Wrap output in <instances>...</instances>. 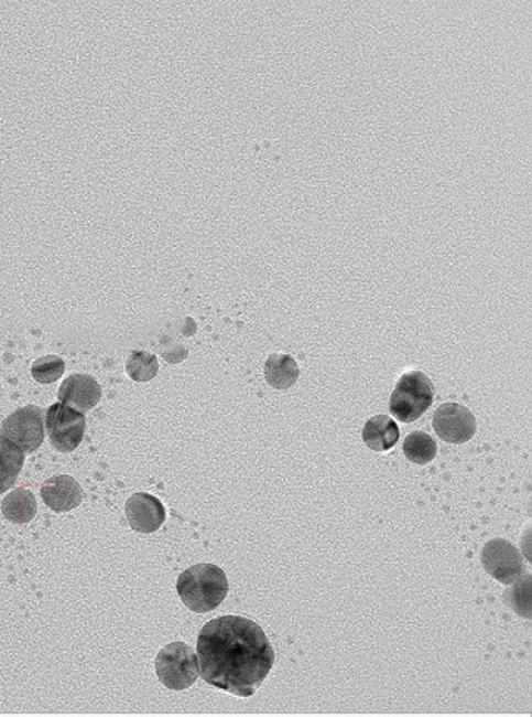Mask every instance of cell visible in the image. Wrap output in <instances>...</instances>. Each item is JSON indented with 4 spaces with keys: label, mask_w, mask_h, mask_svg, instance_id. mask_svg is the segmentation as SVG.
Listing matches in <instances>:
<instances>
[{
    "label": "cell",
    "mask_w": 532,
    "mask_h": 717,
    "mask_svg": "<svg viewBox=\"0 0 532 717\" xmlns=\"http://www.w3.org/2000/svg\"><path fill=\"white\" fill-rule=\"evenodd\" d=\"M197 661L209 686L251 697L268 679L275 654L261 625L241 616H222L200 631Z\"/></svg>",
    "instance_id": "obj_1"
},
{
    "label": "cell",
    "mask_w": 532,
    "mask_h": 717,
    "mask_svg": "<svg viewBox=\"0 0 532 717\" xmlns=\"http://www.w3.org/2000/svg\"><path fill=\"white\" fill-rule=\"evenodd\" d=\"M177 593L184 606L196 614L216 611L229 593L227 576L214 564H197L181 574Z\"/></svg>",
    "instance_id": "obj_2"
},
{
    "label": "cell",
    "mask_w": 532,
    "mask_h": 717,
    "mask_svg": "<svg viewBox=\"0 0 532 717\" xmlns=\"http://www.w3.org/2000/svg\"><path fill=\"white\" fill-rule=\"evenodd\" d=\"M434 385L426 373L409 372L401 376L389 402V410L404 424L420 420L434 402Z\"/></svg>",
    "instance_id": "obj_3"
},
{
    "label": "cell",
    "mask_w": 532,
    "mask_h": 717,
    "mask_svg": "<svg viewBox=\"0 0 532 717\" xmlns=\"http://www.w3.org/2000/svg\"><path fill=\"white\" fill-rule=\"evenodd\" d=\"M155 673L167 689H189L199 677L197 654L186 642H171L159 652L155 659Z\"/></svg>",
    "instance_id": "obj_4"
},
{
    "label": "cell",
    "mask_w": 532,
    "mask_h": 717,
    "mask_svg": "<svg viewBox=\"0 0 532 717\" xmlns=\"http://www.w3.org/2000/svg\"><path fill=\"white\" fill-rule=\"evenodd\" d=\"M45 431L55 450L74 452L83 443L86 434V415L58 402L45 411Z\"/></svg>",
    "instance_id": "obj_5"
},
{
    "label": "cell",
    "mask_w": 532,
    "mask_h": 717,
    "mask_svg": "<svg viewBox=\"0 0 532 717\" xmlns=\"http://www.w3.org/2000/svg\"><path fill=\"white\" fill-rule=\"evenodd\" d=\"M0 435L12 441L24 453H32L42 446L45 435L44 411L35 405L19 408L6 418Z\"/></svg>",
    "instance_id": "obj_6"
},
{
    "label": "cell",
    "mask_w": 532,
    "mask_h": 717,
    "mask_svg": "<svg viewBox=\"0 0 532 717\" xmlns=\"http://www.w3.org/2000/svg\"><path fill=\"white\" fill-rule=\"evenodd\" d=\"M481 560L486 572L504 586H512L528 574L521 552L506 538L489 541L482 548Z\"/></svg>",
    "instance_id": "obj_7"
},
{
    "label": "cell",
    "mask_w": 532,
    "mask_h": 717,
    "mask_svg": "<svg viewBox=\"0 0 532 717\" xmlns=\"http://www.w3.org/2000/svg\"><path fill=\"white\" fill-rule=\"evenodd\" d=\"M433 428L441 440L460 446L475 437L478 427L469 408L459 404H444L434 414Z\"/></svg>",
    "instance_id": "obj_8"
},
{
    "label": "cell",
    "mask_w": 532,
    "mask_h": 717,
    "mask_svg": "<svg viewBox=\"0 0 532 717\" xmlns=\"http://www.w3.org/2000/svg\"><path fill=\"white\" fill-rule=\"evenodd\" d=\"M126 517L138 534H154L165 522V507L151 493H134L126 504Z\"/></svg>",
    "instance_id": "obj_9"
},
{
    "label": "cell",
    "mask_w": 532,
    "mask_h": 717,
    "mask_svg": "<svg viewBox=\"0 0 532 717\" xmlns=\"http://www.w3.org/2000/svg\"><path fill=\"white\" fill-rule=\"evenodd\" d=\"M102 398V386L96 378L84 373H76L64 379L58 388V400L67 407L79 411H89L97 407Z\"/></svg>",
    "instance_id": "obj_10"
},
{
    "label": "cell",
    "mask_w": 532,
    "mask_h": 717,
    "mask_svg": "<svg viewBox=\"0 0 532 717\" xmlns=\"http://www.w3.org/2000/svg\"><path fill=\"white\" fill-rule=\"evenodd\" d=\"M44 504L54 512H70L83 504V486L69 475H57L45 480L41 486Z\"/></svg>",
    "instance_id": "obj_11"
},
{
    "label": "cell",
    "mask_w": 532,
    "mask_h": 717,
    "mask_svg": "<svg viewBox=\"0 0 532 717\" xmlns=\"http://www.w3.org/2000/svg\"><path fill=\"white\" fill-rule=\"evenodd\" d=\"M399 431L398 424L388 415H376L366 421L362 428V440L369 449L374 452H388L398 443Z\"/></svg>",
    "instance_id": "obj_12"
},
{
    "label": "cell",
    "mask_w": 532,
    "mask_h": 717,
    "mask_svg": "<svg viewBox=\"0 0 532 717\" xmlns=\"http://www.w3.org/2000/svg\"><path fill=\"white\" fill-rule=\"evenodd\" d=\"M300 366L292 356L274 353L264 366L265 382L275 390H287L300 379Z\"/></svg>",
    "instance_id": "obj_13"
},
{
    "label": "cell",
    "mask_w": 532,
    "mask_h": 717,
    "mask_svg": "<svg viewBox=\"0 0 532 717\" xmlns=\"http://www.w3.org/2000/svg\"><path fill=\"white\" fill-rule=\"evenodd\" d=\"M25 453L0 435V493L15 485L24 467Z\"/></svg>",
    "instance_id": "obj_14"
},
{
    "label": "cell",
    "mask_w": 532,
    "mask_h": 717,
    "mask_svg": "<svg viewBox=\"0 0 532 717\" xmlns=\"http://www.w3.org/2000/svg\"><path fill=\"white\" fill-rule=\"evenodd\" d=\"M2 512L12 524H29L37 514L34 493L28 489H15L2 502Z\"/></svg>",
    "instance_id": "obj_15"
},
{
    "label": "cell",
    "mask_w": 532,
    "mask_h": 717,
    "mask_svg": "<svg viewBox=\"0 0 532 717\" xmlns=\"http://www.w3.org/2000/svg\"><path fill=\"white\" fill-rule=\"evenodd\" d=\"M437 443L426 431H414L404 440V456L409 462L427 465L436 459Z\"/></svg>",
    "instance_id": "obj_16"
},
{
    "label": "cell",
    "mask_w": 532,
    "mask_h": 717,
    "mask_svg": "<svg viewBox=\"0 0 532 717\" xmlns=\"http://www.w3.org/2000/svg\"><path fill=\"white\" fill-rule=\"evenodd\" d=\"M126 370L134 382H151L159 372L158 356L149 352H132Z\"/></svg>",
    "instance_id": "obj_17"
},
{
    "label": "cell",
    "mask_w": 532,
    "mask_h": 717,
    "mask_svg": "<svg viewBox=\"0 0 532 717\" xmlns=\"http://www.w3.org/2000/svg\"><path fill=\"white\" fill-rule=\"evenodd\" d=\"M64 372H66V363H64L63 358H58V356L54 355L35 360L31 370L32 378H34L35 382L42 383V385L57 382V379L64 375Z\"/></svg>",
    "instance_id": "obj_18"
}]
</instances>
